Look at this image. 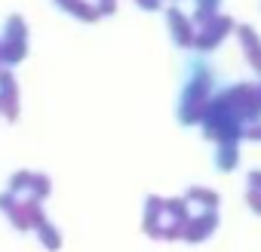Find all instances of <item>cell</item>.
Wrapping results in <instances>:
<instances>
[{"label": "cell", "instance_id": "6da1fadb", "mask_svg": "<svg viewBox=\"0 0 261 252\" xmlns=\"http://www.w3.org/2000/svg\"><path fill=\"white\" fill-rule=\"evenodd\" d=\"M53 4L59 7V10H65V13H71L74 19H80V22H95L101 13H98V7L95 4H89V0H53Z\"/></svg>", "mask_w": 261, "mask_h": 252}, {"label": "cell", "instance_id": "7a4b0ae2", "mask_svg": "<svg viewBox=\"0 0 261 252\" xmlns=\"http://www.w3.org/2000/svg\"><path fill=\"white\" fill-rule=\"evenodd\" d=\"M16 98H19V92H16L13 74L10 71H0V108L7 111L10 120H16Z\"/></svg>", "mask_w": 261, "mask_h": 252}, {"label": "cell", "instance_id": "3957f363", "mask_svg": "<svg viewBox=\"0 0 261 252\" xmlns=\"http://www.w3.org/2000/svg\"><path fill=\"white\" fill-rule=\"evenodd\" d=\"M25 53H28V40H22V37H4V49H0V59H4L7 65L22 62Z\"/></svg>", "mask_w": 261, "mask_h": 252}, {"label": "cell", "instance_id": "277c9868", "mask_svg": "<svg viewBox=\"0 0 261 252\" xmlns=\"http://www.w3.org/2000/svg\"><path fill=\"white\" fill-rule=\"evenodd\" d=\"M169 22H172V31H175V37H178V43H188V40H191V28H188L185 16H181L178 10H169Z\"/></svg>", "mask_w": 261, "mask_h": 252}, {"label": "cell", "instance_id": "5b68a950", "mask_svg": "<svg viewBox=\"0 0 261 252\" xmlns=\"http://www.w3.org/2000/svg\"><path fill=\"white\" fill-rule=\"evenodd\" d=\"M4 37H22V40H28L25 19H22V16H10V19H7V31H4Z\"/></svg>", "mask_w": 261, "mask_h": 252}, {"label": "cell", "instance_id": "8992f818", "mask_svg": "<svg viewBox=\"0 0 261 252\" xmlns=\"http://www.w3.org/2000/svg\"><path fill=\"white\" fill-rule=\"evenodd\" d=\"M215 4H218V0H197V16H200V19H206V13H212V10H215Z\"/></svg>", "mask_w": 261, "mask_h": 252}, {"label": "cell", "instance_id": "52a82bcc", "mask_svg": "<svg viewBox=\"0 0 261 252\" xmlns=\"http://www.w3.org/2000/svg\"><path fill=\"white\" fill-rule=\"evenodd\" d=\"M92 4L98 7V13H101V16H108V13H114V10H117V0H92Z\"/></svg>", "mask_w": 261, "mask_h": 252}, {"label": "cell", "instance_id": "ba28073f", "mask_svg": "<svg viewBox=\"0 0 261 252\" xmlns=\"http://www.w3.org/2000/svg\"><path fill=\"white\" fill-rule=\"evenodd\" d=\"M142 10H160V0H136Z\"/></svg>", "mask_w": 261, "mask_h": 252}]
</instances>
